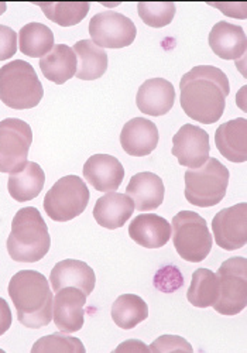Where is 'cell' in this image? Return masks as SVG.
Wrapping results in <instances>:
<instances>
[{"instance_id":"1","label":"cell","mask_w":247,"mask_h":353,"mask_svg":"<svg viewBox=\"0 0 247 353\" xmlns=\"http://www.w3.org/2000/svg\"><path fill=\"white\" fill-rule=\"evenodd\" d=\"M179 103L192 121L213 125L226 106L230 85L226 74L213 65L194 67L181 78Z\"/></svg>"},{"instance_id":"2","label":"cell","mask_w":247,"mask_h":353,"mask_svg":"<svg viewBox=\"0 0 247 353\" xmlns=\"http://www.w3.org/2000/svg\"><path fill=\"white\" fill-rule=\"evenodd\" d=\"M8 291L23 327L40 330L50 325L54 297L44 274L36 270L17 272L12 277Z\"/></svg>"},{"instance_id":"3","label":"cell","mask_w":247,"mask_h":353,"mask_svg":"<svg viewBox=\"0 0 247 353\" xmlns=\"http://www.w3.org/2000/svg\"><path fill=\"white\" fill-rule=\"evenodd\" d=\"M8 253L17 263H36L48 253L51 238L40 211L26 207L17 211L8 238Z\"/></svg>"},{"instance_id":"4","label":"cell","mask_w":247,"mask_h":353,"mask_svg":"<svg viewBox=\"0 0 247 353\" xmlns=\"http://www.w3.org/2000/svg\"><path fill=\"white\" fill-rule=\"evenodd\" d=\"M44 97V88L33 65L14 60L0 68V101L6 106L24 110L36 108Z\"/></svg>"},{"instance_id":"5","label":"cell","mask_w":247,"mask_h":353,"mask_svg":"<svg viewBox=\"0 0 247 353\" xmlns=\"http://www.w3.org/2000/svg\"><path fill=\"white\" fill-rule=\"evenodd\" d=\"M229 170L215 157H209L199 168L185 172V198L195 207L210 208L226 195Z\"/></svg>"},{"instance_id":"6","label":"cell","mask_w":247,"mask_h":353,"mask_svg":"<svg viewBox=\"0 0 247 353\" xmlns=\"http://www.w3.org/2000/svg\"><path fill=\"white\" fill-rule=\"evenodd\" d=\"M172 243L181 259L204 261L212 250L213 239L206 221L197 212L181 211L172 218Z\"/></svg>"},{"instance_id":"7","label":"cell","mask_w":247,"mask_h":353,"mask_svg":"<svg viewBox=\"0 0 247 353\" xmlns=\"http://www.w3.org/2000/svg\"><path fill=\"white\" fill-rule=\"evenodd\" d=\"M89 190L78 175L59 179L46 194V214L55 222H68L83 214L89 203Z\"/></svg>"},{"instance_id":"8","label":"cell","mask_w":247,"mask_h":353,"mask_svg":"<svg viewBox=\"0 0 247 353\" xmlns=\"http://www.w3.org/2000/svg\"><path fill=\"white\" fill-rule=\"evenodd\" d=\"M219 284L218 300L212 305L222 315H237L247 305V260L230 257L225 260L216 273Z\"/></svg>"},{"instance_id":"9","label":"cell","mask_w":247,"mask_h":353,"mask_svg":"<svg viewBox=\"0 0 247 353\" xmlns=\"http://www.w3.org/2000/svg\"><path fill=\"white\" fill-rule=\"evenodd\" d=\"M33 130L17 117H8L0 122V172H16L27 163Z\"/></svg>"},{"instance_id":"10","label":"cell","mask_w":247,"mask_h":353,"mask_svg":"<svg viewBox=\"0 0 247 353\" xmlns=\"http://www.w3.org/2000/svg\"><path fill=\"white\" fill-rule=\"evenodd\" d=\"M89 34L98 47L103 50H119L133 44L137 36V28L125 14L117 12H102L90 19Z\"/></svg>"},{"instance_id":"11","label":"cell","mask_w":247,"mask_h":353,"mask_svg":"<svg viewBox=\"0 0 247 353\" xmlns=\"http://www.w3.org/2000/svg\"><path fill=\"white\" fill-rule=\"evenodd\" d=\"M215 243L221 249L233 252L247 242V203L241 202L225 208L212 221Z\"/></svg>"},{"instance_id":"12","label":"cell","mask_w":247,"mask_h":353,"mask_svg":"<svg viewBox=\"0 0 247 353\" xmlns=\"http://www.w3.org/2000/svg\"><path fill=\"white\" fill-rule=\"evenodd\" d=\"M209 134L198 126L184 125L172 137V156L188 168H199L209 159Z\"/></svg>"},{"instance_id":"13","label":"cell","mask_w":247,"mask_h":353,"mask_svg":"<svg viewBox=\"0 0 247 353\" xmlns=\"http://www.w3.org/2000/svg\"><path fill=\"white\" fill-rule=\"evenodd\" d=\"M86 296L77 287H64L57 291L52 303V319L58 331L74 334L82 330L85 321Z\"/></svg>"},{"instance_id":"14","label":"cell","mask_w":247,"mask_h":353,"mask_svg":"<svg viewBox=\"0 0 247 353\" xmlns=\"http://www.w3.org/2000/svg\"><path fill=\"white\" fill-rule=\"evenodd\" d=\"M125 174L121 163L109 154H94L83 164L85 180L101 192H116Z\"/></svg>"},{"instance_id":"15","label":"cell","mask_w":247,"mask_h":353,"mask_svg":"<svg viewBox=\"0 0 247 353\" xmlns=\"http://www.w3.org/2000/svg\"><path fill=\"white\" fill-rule=\"evenodd\" d=\"M160 133L157 126L146 117H135L121 129L120 144L129 156L146 157L159 145Z\"/></svg>"},{"instance_id":"16","label":"cell","mask_w":247,"mask_h":353,"mask_svg":"<svg viewBox=\"0 0 247 353\" xmlns=\"http://www.w3.org/2000/svg\"><path fill=\"white\" fill-rule=\"evenodd\" d=\"M175 102L174 85L164 78H152L141 83L136 95L139 110L148 116L167 114Z\"/></svg>"},{"instance_id":"17","label":"cell","mask_w":247,"mask_h":353,"mask_svg":"<svg viewBox=\"0 0 247 353\" xmlns=\"http://www.w3.org/2000/svg\"><path fill=\"white\" fill-rule=\"evenodd\" d=\"M50 283L55 292L64 287H77L88 297L95 288L97 277L94 269L85 261L67 259L55 264L50 274Z\"/></svg>"},{"instance_id":"18","label":"cell","mask_w":247,"mask_h":353,"mask_svg":"<svg viewBox=\"0 0 247 353\" xmlns=\"http://www.w3.org/2000/svg\"><path fill=\"white\" fill-rule=\"evenodd\" d=\"M166 187L163 180L154 172H139L130 179L126 188V195H129L135 203V210L140 212L157 210L164 201Z\"/></svg>"},{"instance_id":"19","label":"cell","mask_w":247,"mask_h":353,"mask_svg":"<svg viewBox=\"0 0 247 353\" xmlns=\"http://www.w3.org/2000/svg\"><path fill=\"white\" fill-rule=\"evenodd\" d=\"M129 236L141 248L160 249L171 238V225L156 214L137 215L129 225Z\"/></svg>"},{"instance_id":"20","label":"cell","mask_w":247,"mask_h":353,"mask_svg":"<svg viewBox=\"0 0 247 353\" xmlns=\"http://www.w3.org/2000/svg\"><path fill=\"white\" fill-rule=\"evenodd\" d=\"M215 144L226 160L244 163L247 160V121L244 117H237L216 129Z\"/></svg>"},{"instance_id":"21","label":"cell","mask_w":247,"mask_h":353,"mask_svg":"<svg viewBox=\"0 0 247 353\" xmlns=\"http://www.w3.org/2000/svg\"><path fill=\"white\" fill-rule=\"evenodd\" d=\"M246 34L240 26L219 21L209 33V47L222 60H239L246 52Z\"/></svg>"},{"instance_id":"22","label":"cell","mask_w":247,"mask_h":353,"mask_svg":"<svg viewBox=\"0 0 247 353\" xmlns=\"http://www.w3.org/2000/svg\"><path fill=\"white\" fill-rule=\"evenodd\" d=\"M135 203L129 195L108 192L101 196L94 208V218L105 229H119L132 218Z\"/></svg>"},{"instance_id":"23","label":"cell","mask_w":247,"mask_h":353,"mask_svg":"<svg viewBox=\"0 0 247 353\" xmlns=\"http://www.w3.org/2000/svg\"><path fill=\"white\" fill-rule=\"evenodd\" d=\"M46 184V172L40 164L27 161L24 167L9 174L8 190L17 202H27L37 198Z\"/></svg>"},{"instance_id":"24","label":"cell","mask_w":247,"mask_h":353,"mask_svg":"<svg viewBox=\"0 0 247 353\" xmlns=\"http://www.w3.org/2000/svg\"><path fill=\"white\" fill-rule=\"evenodd\" d=\"M77 55L66 44H57L40 60V70L46 79L63 85L77 74Z\"/></svg>"},{"instance_id":"25","label":"cell","mask_w":247,"mask_h":353,"mask_svg":"<svg viewBox=\"0 0 247 353\" xmlns=\"http://www.w3.org/2000/svg\"><path fill=\"white\" fill-rule=\"evenodd\" d=\"M74 52L77 55V74L82 81L99 79L108 70V54L92 40H81L75 43Z\"/></svg>"},{"instance_id":"26","label":"cell","mask_w":247,"mask_h":353,"mask_svg":"<svg viewBox=\"0 0 247 353\" xmlns=\"http://www.w3.org/2000/svg\"><path fill=\"white\" fill-rule=\"evenodd\" d=\"M112 319L121 330H133L139 323L147 319V303L136 294H123L117 297L110 311Z\"/></svg>"},{"instance_id":"27","label":"cell","mask_w":247,"mask_h":353,"mask_svg":"<svg viewBox=\"0 0 247 353\" xmlns=\"http://www.w3.org/2000/svg\"><path fill=\"white\" fill-rule=\"evenodd\" d=\"M54 47V33L43 23H28L19 33V48L30 58H43Z\"/></svg>"},{"instance_id":"28","label":"cell","mask_w":247,"mask_h":353,"mask_svg":"<svg viewBox=\"0 0 247 353\" xmlns=\"http://www.w3.org/2000/svg\"><path fill=\"white\" fill-rule=\"evenodd\" d=\"M218 277L209 269H198L192 274L191 285L187 291L188 301L197 308H208L218 300Z\"/></svg>"},{"instance_id":"29","label":"cell","mask_w":247,"mask_h":353,"mask_svg":"<svg viewBox=\"0 0 247 353\" xmlns=\"http://www.w3.org/2000/svg\"><path fill=\"white\" fill-rule=\"evenodd\" d=\"M41 8L44 16L51 20L52 23L61 27H71L81 23L89 12L90 5L88 2H78V3H36Z\"/></svg>"},{"instance_id":"30","label":"cell","mask_w":247,"mask_h":353,"mask_svg":"<svg viewBox=\"0 0 247 353\" xmlns=\"http://www.w3.org/2000/svg\"><path fill=\"white\" fill-rule=\"evenodd\" d=\"M137 12L140 19L144 24L161 28L168 26L175 16V3L172 2H161V3H152V2H141L137 5Z\"/></svg>"},{"instance_id":"31","label":"cell","mask_w":247,"mask_h":353,"mask_svg":"<svg viewBox=\"0 0 247 353\" xmlns=\"http://www.w3.org/2000/svg\"><path fill=\"white\" fill-rule=\"evenodd\" d=\"M33 353L41 352H72V353H85V346L81 339L61 334H52L40 338L32 347Z\"/></svg>"},{"instance_id":"32","label":"cell","mask_w":247,"mask_h":353,"mask_svg":"<svg viewBox=\"0 0 247 353\" xmlns=\"http://www.w3.org/2000/svg\"><path fill=\"white\" fill-rule=\"evenodd\" d=\"M184 284V277L174 266L163 268L154 277V287L164 292H174Z\"/></svg>"},{"instance_id":"33","label":"cell","mask_w":247,"mask_h":353,"mask_svg":"<svg viewBox=\"0 0 247 353\" xmlns=\"http://www.w3.org/2000/svg\"><path fill=\"white\" fill-rule=\"evenodd\" d=\"M152 353H164V352H192V346L187 339L177 335H163L157 338L148 347Z\"/></svg>"},{"instance_id":"34","label":"cell","mask_w":247,"mask_h":353,"mask_svg":"<svg viewBox=\"0 0 247 353\" xmlns=\"http://www.w3.org/2000/svg\"><path fill=\"white\" fill-rule=\"evenodd\" d=\"M17 52V33L13 28L0 24V61L9 60Z\"/></svg>"},{"instance_id":"35","label":"cell","mask_w":247,"mask_h":353,"mask_svg":"<svg viewBox=\"0 0 247 353\" xmlns=\"http://www.w3.org/2000/svg\"><path fill=\"white\" fill-rule=\"evenodd\" d=\"M12 322H13L12 310L8 301L0 297V336L5 335L10 330Z\"/></svg>"},{"instance_id":"36","label":"cell","mask_w":247,"mask_h":353,"mask_svg":"<svg viewBox=\"0 0 247 353\" xmlns=\"http://www.w3.org/2000/svg\"><path fill=\"white\" fill-rule=\"evenodd\" d=\"M148 352L150 349L141 342V341H137V339H129L126 342H123L121 345H119L116 347V352Z\"/></svg>"},{"instance_id":"37","label":"cell","mask_w":247,"mask_h":353,"mask_svg":"<svg viewBox=\"0 0 247 353\" xmlns=\"http://www.w3.org/2000/svg\"><path fill=\"white\" fill-rule=\"evenodd\" d=\"M6 9H8V5L5 2L0 3V16H2L6 12Z\"/></svg>"}]
</instances>
